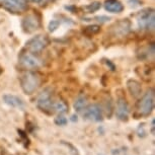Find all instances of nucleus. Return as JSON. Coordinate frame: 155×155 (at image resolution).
<instances>
[{
  "instance_id": "obj_13",
  "label": "nucleus",
  "mask_w": 155,
  "mask_h": 155,
  "mask_svg": "<svg viewBox=\"0 0 155 155\" xmlns=\"http://www.w3.org/2000/svg\"><path fill=\"white\" fill-rule=\"evenodd\" d=\"M131 28V23L128 19H123L122 21L116 23L114 27L115 35H120V36H126Z\"/></svg>"
},
{
  "instance_id": "obj_24",
  "label": "nucleus",
  "mask_w": 155,
  "mask_h": 155,
  "mask_svg": "<svg viewBox=\"0 0 155 155\" xmlns=\"http://www.w3.org/2000/svg\"><path fill=\"white\" fill-rule=\"evenodd\" d=\"M95 19H98L97 21H101V22H107V21H109V20H110V17L101 15V16H97V17H95Z\"/></svg>"
},
{
  "instance_id": "obj_26",
  "label": "nucleus",
  "mask_w": 155,
  "mask_h": 155,
  "mask_svg": "<svg viewBox=\"0 0 155 155\" xmlns=\"http://www.w3.org/2000/svg\"><path fill=\"white\" fill-rule=\"evenodd\" d=\"M98 155H102V154H98Z\"/></svg>"
},
{
  "instance_id": "obj_3",
  "label": "nucleus",
  "mask_w": 155,
  "mask_h": 155,
  "mask_svg": "<svg viewBox=\"0 0 155 155\" xmlns=\"http://www.w3.org/2000/svg\"><path fill=\"white\" fill-rule=\"evenodd\" d=\"M154 109V90L150 89L145 93L140 102V113L143 116H149Z\"/></svg>"
},
{
  "instance_id": "obj_16",
  "label": "nucleus",
  "mask_w": 155,
  "mask_h": 155,
  "mask_svg": "<svg viewBox=\"0 0 155 155\" xmlns=\"http://www.w3.org/2000/svg\"><path fill=\"white\" fill-rule=\"evenodd\" d=\"M52 109H53L55 112H57L58 114H60V115L68 112V106H67L66 102L63 101H58L56 102H53Z\"/></svg>"
},
{
  "instance_id": "obj_11",
  "label": "nucleus",
  "mask_w": 155,
  "mask_h": 155,
  "mask_svg": "<svg viewBox=\"0 0 155 155\" xmlns=\"http://www.w3.org/2000/svg\"><path fill=\"white\" fill-rule=\"evenodd\" d=\"M2 98H3V101L5 104L9 107H16V109H19V110H22L23 107H25V102H23V101L16 95L4 94Z\"/></svg>"
},
{
  "instance_id": "obj_25",
  "label": "nucleus",
  "mask_w": 155,
  "mask_h": 155,
  "mask_svg": "<svg viewBox=\"0 0 155 155\" xmlns=\"http://www.w3.org/2000/svg\"><path fill=\"white\" fill-rule=\"evenodd\" d=\"M77 118H78V117L76 116V115H72V116H71V121H72V122H77V121H78V119H77Z\"/></svg>"
},
{
  "instance_id": "obj_10",
  "label": "nucleus",
  "mask_w": 155,
  "mask_h": 155,
  "mask_svg": "<svg viewBox=\"0 0 155 155\" xmlns=\"http://www.w3.org/2000/svg\"><path fill=\"white\" fill-rule=\"evenodd\" d=\"M22 28L25 33H33V31H37L40 27V20L36 15H28L22 19L21 22Z\"/></svg>"
},
{
  "instance_id": "obj_17",
  "label": "nucleus",
  "mask_w": 155,
  "mask_h": 155,
  "mask_svg": "<svg viewBox=\"0 0 155 155\" xmlns=\"http://www.w3.org/2000/svg\"><path fill=\"white\" fill-rule=\"evenodd\" d=\"M101 2L95 1L88 5H86V6L84 7V10H85L87 13H93V12H95V11H97L99 8H101Z\"/></svg>"
},
{
  "instance_id": "obj_22",
  "label": "nucleus",
  "mask_w": 155,
  "mask_h": 155,
  "mask_svg": "<svg viewBox=\"0 0 155 155\" xmlns=\"http://www.w3.org/2000/svg\"><path fill=\"white\" fill-rule=\"evenodd\" d=\"M129 4L131 7H137L141 4V2H140V0H129Z\"/></svg>"
},
{
  "instance_id": "obj_9",
  "label": "nucleus",
  "mask_w": 155,
  "mask_h": 155,
  "mask_svg": "<svg viewBox=\"0 0 155 155\" xmlns=\"http://www.w3.org/2000/svg\"><path fill=\"white\" fill-rule=\"evenodd\" d=\"M129 114H130V107H129L127 101L125 98H119L117 101L116 110L117 118L121 121H127L129 118Z\"/></svg>"
},
{
  "instance_id": "obj_7",
  "label": "nucleus",
  "mask_w": 155,
  "mask_h": 155,
  "mask_svg": "<svg viewBox=\"0 0 155 155\" xmlns=\"http://www.w3.org/2000/svg\"><path fill=\"white\" fill-rule=\"evenodd\" d=\"M0 3L11 12H19L27 9V0H0Z\"/></svg>"
},
{
  "instance_id": "obj_14",
  "label": "nucleus",
  "mask_w": 155,
  "mask_h": 155,
  "mask_svg": "<svg viewBox=\"0 0 155 155\" xmlns=\"http://www.w3.org/2000/svg\"><path fill=\"white\" fill-rule=\"evenodd\" d=\"M127 85H128V89L129 91L131 92L134 97H138V96L141 95V92H142V88H141V85L138 81L136 80H129L127 82Z\"/></svg>"
},
{
  "instance_id": "obj_2",
  "label": "nucleus",
  "mask_w": 155,
  "mask_h": 155,
  "mask_svg": "<svg viewBox=\"0 0 155 155\" xmlns=\"http://www.w3.org/2000/svg\"><path fill=\"white\" fill-rule=\"evenodd\" d=\"M139 28H148V30H154V10L153 9H144L138 14L137 17Z\"/></svg>"
},
{
  "instance_id": "obj_8",
  "label": "nucleus",
  "mask_w": 155,
  "mask_h": 155,
  "mask_svg": "<svg viewBox=\"0 0 155 155\" xmlns=\"http://www.w3.org/2000/svg\"><path fill=\"white\" fill-rule=\"evenodd\" d=\"M19 64L25 69H36L41 66V61L31 53L22 54L19 58Z\"/></svg>"
},
{
  "instance_id": "obj_6",
  "label": "nucleus",
  "mask_w": 155,
  "mask_h": 155,
  "mask_svg": "<svg viewBox=\"0 0 155 155\" xmlns=\"http://www.w3.org/2000/svg\"><path fill=\"white\" fill-rule=\"evenodd\" d=\"M52 106H53V101H52V90L51 88H46L38 96L37 107L41 110L47 112V110L52 109Z\"/></svg>"
},
{
  "instance_id": "obj_19",
  "label": "nucleus",
  "mask_w": 155,
  "mask_h": 155,
  "mask_svg": "<svg viewBox=\"0 0 155 155\" xmlns=\"http://www.w3.org/2000/svg\"><path fill=\"white\" fill-rule=\"evenodd\" d=\"M60 25V21L59 20H56V19H53L49 22V25H48V30L50 33H54L55 31H57V28H59Z\"/></svg>"
},
{
  "instance_id": "obj_4",
  "label": "nucleus",
  "mask_w": 155,
  "mask_h": 155,
  "mask_svg": "<svg viewBox=\"0 0 155 155\" xmlns=\"http://www.w3.org/2000/svg\"><path fill=\"white\" fill-rule=\"evenodd\" d=\"M47 45H48V40H47L46 36L38 35V36L31 38L30 41H28L27 48L31 53H39L46 48Z\"/></svg>"
},
{
  "instance_id": "obj_18",
  "label": "nucleus",
  "mask_w": 155,
  "mask_h": 155,
  "mask_svg": "<svg viewBox=\"0 0 155 155\" xmlns=\"http://www.w3.org/2000/svg\"><path fill=\"white\" fill-rule=\"evenodd\" d=\"M101 31V27L97 25H89L85 28V34H88V35H94V34H97L98 31Z\"/></svg>"
},
{
  "instance_id": "obj_12",
  "label": "nucleus",
  "mask_w": 155,
  "mask_h": 155,
  "mask_svg": "<svg viewBox=\"0 0 155 155\" xmlns=\"http://www.w3.org/2000/svg\"><path fill=\"white\" fill-rule=\"evenodd\" d=\"M104 6L107 11L112 13H120L124 10V5L119 0H106Z\"/></svg>"
},
{
  "instance_id": "obj_21",
  "label": "nucleus",
  "mask_w": 155,
  "mask_h": 155,
  "mask_svg": "<svg viewBox=\"0 0 155 155\" xmlns=\"http://www.w3.org/2000/svg\"><path fill=\"white\" fill-rule=\"evenodd\" d=\"M61 143H62L63 145H65L67 146V147H69L70 149V152L73 154V155H79V153H78V150H77V148L74 147L72 144H70V143H66L65 141H61Z\"/></svg>"
},
{
  "instance_id": "obj_15",
  "label": "nucleus",
  "mask_w": 155,
  "mask_h": 155,
  "mask_svg": "<svg viewBox=\"0 0 155 155\" xmlns=\"http://www.w3.org/2000/svg\"><path fill=\"white\" fill-rule=\"evenodd\" d=\"M73 107H74V110L77 113H81L87 107V98L83 95L78 96V97L75 99Z\"/></svg>"
},
{
  "instance_id": "obj_5",
  "label": "nucleus",
  "mask_w": 155,
  "mask_h": 155,
  "mask_svg": "<svg viewBox=\"0 0 155 155\" xmlns=\"http://www.w3.org/2000/svg\"><path fill=\"white\" fill-rule=\"evenodd\" d=\"M83 117L91 122H101L102 119H104V115H102V110L101 106L96 104L87 106L84 109Z\"/></svg>"
},
{
  "instance_id": "obj_23",
  "label": "nucleus",
  "mask_w": 155,
  "mask_h": 155,
  "mask_svg": "<svg viewBox=\"0 0 155 155\" xmlns=\"http://www.w3.org/2000/svg\"><path fill=\"white\" fill-rule=\"evenodd\" d=\"M137 133H138V136L141 137V138H144V137L146 136L145 131H144V129H143V126H141V125H140V127L138 128V131H137Z\"/></svg>"
},
{
  "instance_id": "obj_20",
  "label": "nucleus",
  "mask_w": 155,
  "mask_h": 155,
  "mask_svg": "<svg viewBox=\"0 0 155 155\" xmlns=\"http://www.w3.org/2000/svg\"><path fill=\"white\" fill-rule=\"evenodd\" d=\"M54 122L57 126H66L67 125V119L62 115H59L57 118H55Z\"/></svg>"
},
{
  "instance_id": "obj_1",
  "label": "nucleus",
  "mask_w": 155,
  "mask_h": 155,
  "mask_svg": "<svg viewBox=\"0 0 155 155\" xmlns=\"http://www.w3.org/2000/svg\"><path fill=\"white\" fill-rule=\"evenodd\" d=\"M41 83L39 75L35 72H27L20 78L21 88L25 94H33Z\"/></svg>"
}]
</instances>
